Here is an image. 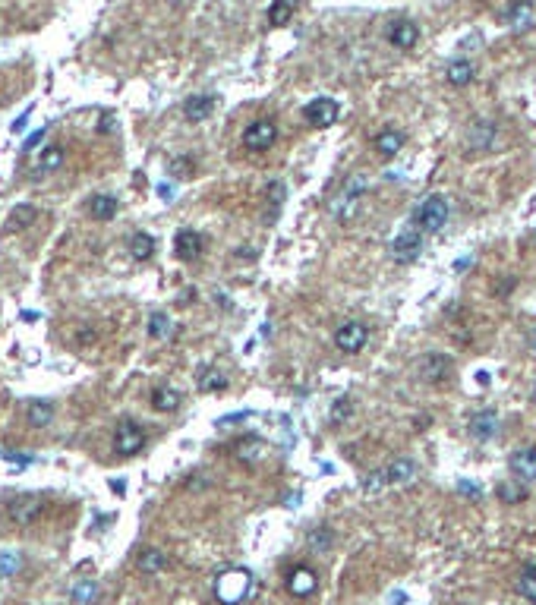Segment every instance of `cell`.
I'll use <instances>...</instances> for the list:
<instances>
[{
  "instance_id": "cell-28",
  "label": "cell",
  "mask_w": 536,
  "mask_h": 605,
  "mask_svg": "<svg viewBox=\"0 0 536 605\" xmlns=\"http://www.w3.org/2000/svg\"><path fill=\"white\" fill-rule=\"evenodd\" d=\"M495 495L502 504H521V501H527V485H521L517 479H508V482H502L495 489Z\"/></svg>"
},
{
  "instance_id": "cell-37",
  "label": "cell",
  "mask_w": 536,
  "mask_h": 605,
  "mask_svg": "<svg viewBox=\"0 0 536 605\" xmlns=\"http://www.w3.org/2000/svg\"><path fill=\"white\" fill-rule=\"evenodd\" d=\"M309 542H312V545L319 548V552H325V548L331 545V529L319 527V529H315V533H312V539H309Z\"/></svg>"
},
{
  "instance_id": "cell-32",
  "label": "cell",
  "mask_w": 536,
  "mask_h": 605,
  "mask_svg": "<svg viewBox=\"0 0 536 605\" xmlns=\"http://www.w3.org/2000/svg\"><path fill=\"white\" fill-rule=\"evenodd\" d=\"M170 328H174V325H170L167 312H161V309H158V312L149 315V334H151L155 340H164V338H167Z\"/></svg>"
},
{
  "instance_id": "cell-26",
  "label": "cell",
  "mask_w": 536,
  "mask_h": 605,
  "mask_svg": "<svg viewBox=\"0 0 536 605\" xmlns=\"http://www.w3.org/2000/svg\"><path fill=\"white\" fill-rule=\"evenodd\" d=\"M25 419H29V426L44 429L50 419H54V403H48V401H32L29 410H25Z\"/></svg>"
},
{
  "instance_id": "cell-9",
  "label": "cell",
  "mask_w": 536,
  "mask_h": 605,
  "mask_svg": "<svg viewBox=\"0 0 536 605\" xmlns=\"http://www.w3.org/2000/svg\"><path fill=\"white\" fill-rule=\"evenodd\" d=\"M504 22H508V29L514 32V35H523V32L536 29V6H533V0H514V4L508 6V13H504Z\"/></svg>"
},
{
  "instance_id": "cell-21",
  "label": "cell",
  "mask_w": 536,
  "mask_h": 605,
  "mask_svg": "<svg viewBox=\"0 0 536 605\" xmlns=\"http://www.w3.org/2000/svg\"><path fill=\"white\" fill-rule=\"evenodd\" d=\"M35 218H38V211L32 205H16L10 214H6V233H19V230H25V227H32L35 224Z\"/></svg>"
},
{
  "instance_id": "cell-33",
  "label": "cell",
  "mask_w": 536,
  "mask_h": 605,
  "mask_svg": "<svg viewBox=\"0 0 536 605\" xmlns=\"http://www.w3.org/2000/svg\"><path fill=\"white\" fill-rule=\"evenodd\" d=\"M95 596H98V583H95V580H79V583L73 586V602L76 605H92Z\"/></svg>"
},
{
  "instance_id": "cell-38",
  "label": "cell",
  "mask_w": 536,
  "mask_h": 605,
  "mask_svg": "<svg viewBox=\"0 0 536 605\" xmlns=\"http://www.w3.org/2000/svg\"><path fill=\"white\" fill-rule=\"evenodd\" d=\"M281 199H284V186H281V183H268V202L277 208V205H281Z\"/></svg>"
},
{
  "instance_id": "cell-4",
  "label": "cell",
  "mask_w": 536,
  "mask_h": 605,
  "mask_svg": "<svg viewBox=\"0 0 536 605\" xmlns=\"http://www.w3.org/2000/svg\"><path fill=\"white\" fill-rule=\"evenodd\" d=\"M275 142H277V126H275V120H268V117L252 120V123L243 130V148L246 151H268Z\"/></svg>"
},
{
  "instance_id": "cell-42",
  "label": "cell",
  "mask_w": 536,
  "mask_h": 605,
  "mask_svg": "<svg viewBox=\"0 0 536 605\" xmlns=\"http://www.w3.org/2000/svg\"><path fill=\"white\" fill-rule=\"evenodd\" d=\"M458 489L464 492V495H476V485H470V482H467V479H460V482H458Z\"/></svg>"
},
{
  "instance_id": "cell-25",
  "label": "cell",
  "mask_w": 536,
  "mask_h": 605,
  "mask_svg": "<svg viewBox=\"0 0 536 605\" xmlns=\"http://www.w3.org/2000/svg\"><path fill=\"white\" fill-rule=\"evenodd\" d=\"M88 214L95 221H111L117 214V199L114 195H92L88 199Z\"/></svg>"
},
{
  "instance_id": "cell-29",
  "label": "cell",
  "mask_w": 536,
  "mask_h": 605,
  "mask_svg": "<svg viewBox=\"0 0 536 605\" xmlns=\"http://www.w3.org/2000/svg\"><path fill=\"white\" fill-rule=\"evenodd\" d=\"M63 164V148L60 145H48V148L41 151V158H38V164H35V174L41 176V174H50V170H57Z\"/></svg>"
},
{
  "instance_id": "cell-40",
  "label": "cell",
  "mask_w": 536,
  "mask_h": 605,
  "mask_svg": "<svg viewBox=\"0 0 536 605\" xmlns=\"http://www.w3.org/2000/svg\"><path fill=\"white\" fill-rule=\"evenodd\" d=\"M29 117H32V107H25V111L19 113L16 120H13V126H10V130H13V132H25V123H29Z\"/></svg>"
},
{
  "instance_id": "cell-17",
  "label": "cell",
  "mask_w": 536,
  "mask_h": 605,
  "mask_svg": "<svg viewBox=\"0 0 536 605\" xmlns=\"http://www.w3.org/2000/svg\"><path fill=\"white\" fill-rule=\"evenodd\" d=\"M214 111V98L212 95H189L186 101H183V117L189 120V123H202V120H208Z\"/></svg>"
},
{
  "instance_id": "cell-6",
  "label": "cell",
  "mask_w": 536,
  "mask_h": 605,
  "mask_svg": "<svg viewBox=\"0 0 536 605\" xmlns=\"http://www.w3.org/2000/svg\"><path fill=\"white\" fill-rule=\"evenodd\" d=\"M142 447H145V429L132 419H123L117 426V432H114V451H117L120 457H132V454H139Z\"/></svg>"
},
{
  "instance_id": "cell-43",
  "label": "cell",
  "mask_w": 536,
  "mask_h": 605,
  "mask_svg": "<svg viewBox=\"0 0 536 605\" xmlns=\"http://www.w3.org/2000/svg\"><path fill=\"white\" fill-rule=\"evenodd\" d=\"M530 401L536 403V382H533V391H530Z\"/></svg>"
},
{
  "instance_id": "cell-22",
  "label": "cell",
  "mask_w": 536,
  "mask_h": 605,
  "mask_svg": "<svg viewBox=\"0 0 536 605\" xmlns=\"http://www.w3.org/2000/svg\"><path fill=\"white\" fill-rule=\"evenodd\" d=\"M195 384H199L202 394H214V391H224L227 388V375L221 369H214V366H205V369H199Z\"/></svg>"
},
{
  "instance_id": "cell-30",
  "label": "cell",
  "mask_w": 536,
  "mask_h": 605,
  "mask_svg": "<svg viewBox=\"0 0 536 605\" xmlns=\"http://www.w3.org/2000/svg\"><path fill=\"white\" fill-rule=\"evenodd\" d=\"M517 592H521L527 602L536 605V564H530L521 571V577H517Z\"/></svg>"
},
{
  "instance_id": "cell-23",
  "label": "cell",
  "mask_w": 536,
  "mask_h": 605,
  "mask_svg": "<svg viewBox=\"0 0 536 605\" xmlns=\"http://www.w3.org/2000/svg\"><path fill=\"white\" fill-rule=\"evenodd\" d=\"M136 564H139V571L142 573H161L164 567H167V555L158 552V548H142L139 558H136Z\"/></svg>"
},
{
  "instance_id": "cell-34",
  "label": "cell",
  "mask_w": 536,
  "mask_h": 605,
  "mask_svg": "<svg viewBox=\"0 0 536 605\" xmlns=\"http://www.w3.org/2000/svg\"><path fill=\"white\" fill-rule=\"evenodd\" d=\"M22 567V555L19 552H0V577H16Z\"/></svg>"
},
{
  "instance_id": "cell-1",
  "label": "cell",
  "mask_w": 536,
  "mask_h": 605,
  "mask_svg": "<svg viewBox=\"0 0 536 605\" xmlns=\"http://www.w3.org/2000/svg\"><path fill=\"white\" fill-rule=\"evenodd\" d=\"M252 590V573L246 567H231L214 577V599L221 605H240Z\"/></svg>"
},
{
  "instance_id": "cell-13",
  "label": "cell",
  "mask_w": 536,
  "mask_h": 605,
  "mask_svg": "<svg viewBox=\"0 0 536 605\" xmlns=\"http://www.w3.org/2000/svg\"><path fill=\"white\" fill-rule=\"evenodd\" d=\"M448 372H451V359L445 353H426L416 366V375L422 382H441V378H448Z\"/></svg>"
},
{
  "instance_id": "cell-12",
  "label": "cell",
  "mask_w": 536,
  "mask_h": 605,
  "mask_svg": "<svg viewBox=\"0 0 536 605\" xmlns=\"http://www.w3.org/2000/svg\"><path fill=\"white\" fill-rule=\"evenodd\" d=\"M315 586H319V577H315L312 567L300 564V567H294V571L287 573V592L290 596L306 599V596H312L315 592Z\"/></svg>"
},
{
  "instance_id": "cell-2",
  "label": "cell",
  "mask_w": 536,
  "mask_h": 605,
  "mask_svg": "<svg viewBox=\"0 0 536 605\" xmlns=\"http://www.w3.org/2000/svg\"><path fill=\"white\" fill-rule=\"evenodd\" d=\"M448 199L439 193L426 195V199L420 202V205L413 208V227H420L422 233H439L441 227L448 224Z\"/></svg>"
},
{
  "instance_id": "cell-5",
  "label": "cell",
  "mask_w": 536,
  "mask_h": 605,
  "mask_svg": "<svg viewBox=\"0 0 536 605\" xmlns=\"http://www.w3.org/2000/svg\"><path fill=\"white\" fill-rule=\"evenodd\" d=\"M44 510V501L41 495H32V492H25V495H16L6 501V514H10L13 523H19V527H32V523L41 517Z\"/></svg>"
},
{
  "instance_id": "cell-10",
  "label": "cell",
  "mask_w": 536,
  "mask_h": 605,
  "mask_svg": "<svg viewBox=\"0 0 536 605\" xmlns=\"http://www.w3.org/2000/svg\"><path fill=\"white\" fill-rule=\"evenodd\" d=\"M391 252H394L397 262H413V258L422 252V230L420 227H404V230L394 237Z\"/></svg>"
},
{
  "instance_id": "cell-18",
  "label": "cell",
  "mask_w": 536,
  "mask_h": 605,
  "mask_svg": "<svg viewBox=\"0 0 536 605\" xmlns=\"http://www.w3.org/2000/svg\"><path fill=\"white\" fill-rule=\"evenodd\" d=\"M372 145H376V151L385 158V161H391V158H397V155H401V148H404V132L401 130H391V126H388V130L378 132Z\"/></svg>"
},
{
  "instance_id": "cell-39",
  "label": "cell",
  "mask_w": 536,
  "mask_h": 605,
  "mask_svg": "<svg viewBox=\"0 0 536 605\" xmlns=\"http://www.w3.org/2000/svg\"><path fill=\"white\" fill-rule=\"evenodd\" d=\"M44 136H48V126H41V130H35V132H32V136L25 139V151H32V148H35V145H41V139H44Z\"/></svg>"
},
{
  "instance_id": "cell-20",
  "label": "cell",
  "mask_w": 536,
  "mask_h": 605,
  "mask_svg": "<svg viewBox=\"0 0 536 605\" xmlns=\"http://www.w3.org/2000/svg\"><path fill=\"white\" fill-rule=\"evenodd\" d=\"M180 403H183L180 391L167 388V384H158V388L151 391V407H155L158 413H174V410L180 407Z\"/></svg>"
},
{
  "instance_id": "cell-8",
  "label": "cell",
  "mask_w": 536,
  "mask_h": 605,
  "mask_svg": "<svg viewBox=\"0 0 536 605\" xmlns=\"http://www.w3.org/2000/svg\"><path fill=\"white\" fill-rule=\"evenodd\" d=\"M369 340V328L363 321H344V325L334 331V347L341 353H359Z\"/></svg>"
},
{
  "instance_id": "cell-16",
  "label": "cell",
  "mask_w": 536,
  "mask_h": 605,
  "mask_svg": "<svg viewBox=\"0 0 536 605\" xmlns=\"http://www.w3.org/2000/svg\"><path fill=\"white\" fill-rule=\"evenodd\" d=\"M470 438L476 441H492L498 435V413L495 410H479V413L470 416Z\"/></svg>"
},
{
  "instance_id": "cell-11",
  "label": "cell",
  "mask_w": 536,
  "mask_h": 605,
  "mask_svg": "<svg viewBox=\"0 0 536 605\" xmlns=\"http://www.w3.org/2000/svg\"><path fill=\"white\" fill-rule=\"evenodd\" d=\"M385 38H388V44L397 50H413L416 41H420V29H416V22H410V19H394V22L388 25V32H385Z\"/></svg>"
},
{
  "instance_id": "cell-15",
  "label": "cell",
  "mask_w": 536,
  "mask_h": 605,
  "mask_svg": "<svg viewBox=\"0 0 536 605\" xmlns=\"http://www.w3.org/2000/svg\"><path fill=\"white\" fill-rule=\"evenodd\" d=\"M202 249H205V239H202L199 230H180L174 237V252L183 262H195L202 256Z\"/></svg>"
},
{
  "instance_id": "cell-36",
  "label": "cell",
  "mask_w": 536,
  "mask_h": 605,
  "mask_svg": "<svg viewBox=\"0 0 536 605\" xmlns=\"http://www.w3.org/2000/svg\"><path fill=\"white\" fill-rule=\"evenodd\" d=\"M350 397H338L334 401V407H331V422H344L347 416H350Z\"/></svg>"
},
{
  "instance_id": "cell-31",
  "label": "cell",
  "mask_w": 536,
  "mask_h": 605,
  "mask_svg": "<svg viewBox=\"0 0 536 605\" xmlns=\"http://www.w3.org/2000/svg\"><path fill=\"white\" fill-rule=\"evenodd\" d=\"M290 16H294V4H290V0H275V4L268 6V25H275V29L287 25Z\"/></svg>"
},
{
  "instance_id": "cell-3",
  "label": "cell",
  "mask_w": 536,
  "mask_h": 605,
  "mask_svg": "<svg viewBox=\"0 0 536 605\" xmlns=\"http://www.w3.org/2000/svg\"><path fill=\"white\" fill-rule=\"evenodd\" d=\"M416 476V464L413 460H407V457H401V460H394V464H388L385 470H376V473H369V476L363 479V492H382V489H388V485H401V482H410V479Z\"/></svg>"
},
{
  "instance_id": "cell-24",
  "label": "cell",
  "mask_w": 536,
  "mask_h": 605,
  "mask_svg": "<svg viewBox=\"0 0 536 605\" xmlns=\"http://www.w3.org/2000/svg\"><path fill=\"white\" fill-rule=\"evenodd\" d=\"M130 256L136 258V262H149L151 256H155V237H149V233H132L130 237Z\"/></svg>"
},
{
  "instance_id": "cell-7",
  "label": "cell",
  "mask_w": 536,
  "mask_h": 605,
  "mask_svg": "<svg viewBox=\"0 0 536 605\" xmlns=\"http://www.w3.org/2000/svg\"><path fill=\"white\" fill-rule=\"evenodd\" d=\"M303 117H306L309 126H315V130H325V126H331L334 120L341 117V104L334 98H312L306 104V111H303Z\"/></svg>"
},
{
  "instance_id": "cell-14",
  "label": "cell",
  "mask_w": 536,
  "mask_h": 605,
  "mask_svg": "<svg viewBox=\"0 0 536 605\" xmlns=\"http://www.w3.org/2000/svg\"><path fill=\"white\" fill-rule=\"evenodd\" d=\"M508 466L521 482H536V447H517L511 454Z\"/></svg>"
},
{
  "instance_id": "cell-35",
  "label": "cell",
  "mask_w": 536,
  "mask_h": 605,
  "mask_svg": "<svg viewBox=\"0 0 536 605\" xmlns=\"http://www.w3.org/2000/svg\"><path fill=\"white\" fill-rule=\"evenodd\" d=\"M167 170H170V176H177V180H186V176H193V158H186V155L170 158Z\"/></svg>"
},
{
  "instance_id": "cell-19",
  "label": "cell",
  "mask_w": 536,
  "mask_h": 605,
  "mask_svg": "<svg viewBox=\"0 0 536 605\" xmlns=\"http://www.w3.org/2000/svg\"><path fill=\"white\" fill-rule=\"evenodd\" d=\"M445 79L451 82V85L464 88V85H470V82L476 79V67H473L470 60H464V57H460V60H451L445 67Z\"/></svg>"
},
{
  "instance_id": "cell-41",
  "label": "cell",
  "mask_w": 536,
  "mask_h": 605,
  "mask_svg": "<svg viewBox=\"0 0 536 605\" xmlns=\"http://www.w3.org/2000/svg\"><path fill=\"white\" fill-rule=\"evenodd\" d=\"M114 126H117L114 113H101V120H98V132H114Z\"/></svg>"
},
{
  "instance_id": "cell-27",
  "label": "cell",
  "mask_w": 536,
  "mask_h": 605,
  "mask_svg": "<svg viewBox=\"0 0 536 605\" xmlns=\"http://www.w3.org/2000/svg\"><path fill=\"white\" fill-rule=\"evenodd\" d=\"M492 142H495V126L492 123H473L470 126V148L473 151L492 148Z\"/></svg>"
}]
</instances>
